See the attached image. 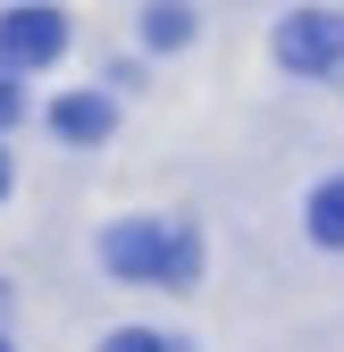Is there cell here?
<instances>
[{"mask_svg":"<svg viewBox=\"0 0 344 352\" xmlns=\"http://www.w3.org/2000/svg\"><path fill=\"white\" fill-rule=\"evenodd\" d=\"M101 260L118 277H143V285H185L193 277V235L168 227V218H126V227L101 243Z\"/></svg>","mask_w":344,"mask_h":352,"instance_id":"obj_1","label":"cell"},{"mask_svg":"<svg viewBox=\"0 0 344 352\" xmlns=\"http://www.w3.org/2000/svg\"><path fill=\"white\" fill-rule=\"evenodd\" d=\"M277 59H286L294 76H344V25L319 17V9H294V17L277 25Z\"/></svg>","mask_w":344,"mask_h":352,"instance_id":"obj_2","label":"cell"},{"mask_svg":"<svg viewBox=\"0 0 344 352\" xmlns=\"http://www.w3.org/2000/svg\"><path fill=\"white\" fill-rule=\"evenodd\" d=\"M67 51V17L59 9H9L0 17V59L9 67H51Z\"/></svg>","mask_w":344,"mask_h":352,"instance_id":"obj_3","label":"cell"},{"mask_svg":"<svg viewBox=\"0 0 344 352\" xmlns=\"http://www.w3.org/2000/svg\"><path fill=\"white\" fill-rule=\"evenodd\" d=\"M109 126H118V109L101 93H67L51 109V135H67V143H109Z\"/></svg>","mask_w":344,"mask_h":352,"instance_id":"obj_4","label":"cell"},{"mask_svg":"<svg viewBox=\"0 0 344 352\" xmlns=\"http://www.w3.org/2000/svg\"><path fill=\"white\" fill-rule=\"evenodd\" d=\"M311 235L344 252V185H319V193H311Z\"/></svg>","mask_w":344,"mask_h":352,"instance_id":"obj_5","label":"cell"},{"mask_svg":"<svg viewBox=\"0 0 344 352\" xmlns=\"http://www.w3.org/2000/svg\"><path fill=\"white\" fill-rule=\"evenodd\" d=\"M143 34H151V42H160V51H177V42H185V34H193V17H185V9H177V0H160V9H151V17H143Z\"/></svg>","mask_w":344,"mask_h":352,"instance_id":"obj_6","label":"cell"},{"mask_svg":"<svg viewBox=\"0 0 344 352\" xmlns=\"http://www.w3.org/2000/svg\"><path fill=\"white\" fill-rule=\"evenodd\" d=\"M101 352H168V344H160V336H151V327H118V336H109V344H101Z\"/></svg>","mask_w":344,"mask_h":352,"instance_id":"obj_7","label":"cell"},{"mask_svg":"<svg viewBox=\"0 0 344 352\" xmlns=\"http://www.w3.org/2000/svg\"><path fill=\"white\" fill-rule=\"evenodd\" d=\"M17 109H25V101H17V84H9V67H0V126H17Z\"/></svg>","mask_w":344,"mask_h":352,"instance_id":"obj_8","label":"cell"},{"mask_svg":"<svg viewBox=\"0 0 344 352\" xmlns=\"http://www.w3.org/2000/svg\"><path fill=\"white\" fill-rule=\"evenodd\" d=\"M0 193H9V160H0Z\"/></svg>","mask_w":344,"mask_h":352,"instance_id":"obj_9","label":"cell"},{"mask_svg":"<svg viewBox=\"0 0 344 352\" xmlns=\"http://www.w3.org/2000/svg\"><path fill=\"white\" fill-rule=\"evenodd\" d=\"M0 352H9V344H0Z\"/></svg>","mask_w":344,"mask_h":352,"instance_id":"obj_10","label":"cell"}]
</instances>
